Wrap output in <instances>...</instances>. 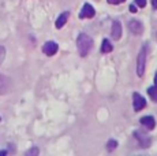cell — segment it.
<instances>
[{
  "instance_id": "cell-8",
  "label": "cell",
  "mask_w": 157,
  "mask_h": 156,
  "mask_svg": "<svg viewBox=\"0 0 157 156\" xmlns=\"http://www.w3.org/2000/svg\"><path fill=\"white\" fill-rule=\"evenodd\" d=\"M111 36L113 40H119L122 37V25L119 21H115L112 23V30H111Z\"/></svg>"
},
{
  "instance_id": "cell-1",
  "label": "cell",
  "mask_w": 157,
  "mask_h": 156,
  "mask_svg": "<svg viewBox=\"0 0 157 156\" xmlns=\"http://www.w3.org/2000/svg\"><path fill=\"white\" fill-rule=\"evenodd\" d=\"M77 47H78V52H79V55L82 56V58H85L87 53L90 52V49H92V47H93L92 37L85 34V33L79 34L78 36V40H77Z\"/></svg>"
},
{
  "instance_id": "cell-11",
  "label": "cell",
  "mask_w": 157,
  "mask_h": 156,
  "mask_svg": "<svg viewBox=\"0 0 157 156\" xmlns=\"http://www.w3.org/2000/svg\"><path fill=\"white\" fill-rule=\"evenodd\" d=\"M68 15H70V13H68V11H64L62 15L57 18V19H56V23H55L57 29H62L63 26L66 25V22H67V19H68Z\"/></svg>"
},
{
  "instance_id": "cell-23",
  "label": "cell",
  "mask_w": 157,
  "mask_h": 156,
  "mask_svg": "<svg viewBox=\"0 0 157 156\" xmlns=\"http://www.w3.org/2000/svg\"><path fill=\"white\" fill-rule=\"evenodd\" d=\"M0 121H2V118H0Z\"/></svg>"
},
{
  "instance_id": "cell-20",
  "label": "cell",
  "mask_w": 157,
  "mask_h": 156,
  "mask_svg": "<svg viewBox=\"0 0 157 156\" xmlns=\"http://www.w3.org/2000/svg\"><path fill=\"white\" fill-rule=\"evenodd\" d=\"M152 3H153V7L157 8V0H152Z\"/></svg>"
},
{
  "instance_id": "cell-10",
  "label": "cell",
  "mask_w": 157,
  "mask_h": 156,
  "mask_svg": "<svg viewBox=\"0 0 157 156\" xmlns=\"http://www.w3.org/2000/svg\"><path fill=\"white\" fill-rule=\"evenodd\" d=\"M10 89V80L0 74V95H4Z\"/></svg>"
},
{
  "instance_id": "cell-16",
  "label": "cell",
  "mask_w": 157,
  "mask_h": 156,
  "mask_svg": "<svg viewBox=\"0 0 157 156\" xmlns=\"http://www.w3.org/2000/svg\"><path fill=\"white\" fill-rule=\"evenodd\" d=\"M135 4L140 8H144L145 6H146V0H135Z\"/></svg>"
},
{
  "instance_id": "cell-21",
  "label": "cell",
  "mask_w": 157,
  "mask_h": 156,
  "mask_svg": "<svg viewBox=\"0 0 157 156\" xmlns=\"http://www.w3.org/2000/svg\"><path fill=\"white\" fill-rule=\"evenodd\" d=\"M155 86L157 88V71H156V76H155Z\"/></svg>"
},
{
  "instance_id": "cell-6",
  "label": "cell",
  "mask_w": 157,
  "mask_h": 156,
  "mask_svg": "<svg viewBox=\"0 0 157 156\" xmlns=\"http://www.w3.org/2000/svg\"><path fill=\"white\" fill-rule=\"evenodd\" d=\"M128 29L131 30V33H134V34H142L144 33L142 23H141L140 21H137V19L128 21Z\"/></svg>"
},
{
  "instance_id": "cell-4",
  "label": "cell",
  "mask_w": 157,
  "mask_h": 156,
  "mask_svg": "<svg viewBox=\"0 0 157 156\" xmlns=\"http://www.w3.org/2000/svg\"><path fill=\"white\" fill-rule=\"evenodd\" d=\"M132 106H134V111H141L145 108V106H146V100L144 99V96H141L140 93H134L132 95Z\"/></svg>"
},
{
  "instance_id": "cell-18",
  "label": "cell",
  "mask_w": 157,
  "mask_h": 156,
  "mask_svg": "<svg viewBox=\"0 0 157 156\" xmlns=\"http://www.w3.org/2000/svg\"><path fill=\"white\" fill-rule=\"evenodd\" d=\"M126 0H108L109 4H120V3H124Z\"/></svg>"
},
{
  "instance_id": "cell-7",
  "label": "cell",
  "mask_w": 157,
  "mask_h": 156,
  "mask_svg": "<svg viewBox=\"0 0 157 156\" xmlns=\"http://www.w3.org/2000/svg\"><path fill=\"white\" fill-rule=\"evenodd\" d=\"M94 8L92 7V6L89 4V3H86L85 6H83V8L81 10V14H79V18L82 19V18H93L94 17Z\"/></svg>"
},
{
  "instance_id": "cell-3",
  "label": "cell",
  "mask_w": 157,
  "mask_h": 156,
  "mask_svg": "<svg viewBox=\"0 0 157 156\" xmlns=\"http://www.w3.org/2000/svg\"><path fill=\"white\" fill-rule=\"evenodd\" d=\"M134 136H135V138L140 141V144H141V146H142V148H147V146L150 145V137L147 136L145 131L135 130L134 131Z\"/></svg>"
},
{
  "instance_id": "cell-22",
  "label": "cell",
  "mask_w": 157,
  "mask_h": 156,
  "mask_svg": "<svg viewBox=\"0 0 157 156\" xmlns=\"http://www.w3.org/2000/svg\"><path fill=\"white\" fill-rule=\"evenodd\" d=\"M3 155H7V151H0V156H3Z\"/></svg>"
},
{
  "instance_id": "cell-15",
  "label": "cell",
  "mask_w": 157,
  "mask_h": 156,
  "mask_svg": "<svg viewBox=\"0 0 157 156\" xmlns=\"http://www.w3.org/2000/svg\"><path fill=\"white\" fill-rule=\"evenodd\" d=\"M4 56H6V49L3 45H0V64H2L3 60H4Z\"/></svg>"
},
{
  "instance_id": "cell-17",
  "label": "cell",
  "mask_w": 157,
  "mask_h": 156,
  "mask_svg": "<svg viewBox=\"0 0 157 156\" xmlns=\"http://www.w3.org/2000/svg\"><path fill=\"white\" fill-rule=\"evenodd\" d=\"M26 155H38V149H37V148L30 149V151L26 152Z\"/></svg>"
},
{
  "instance_id": "cell-9",
  "label": "cell",
  "mask_w": 157,
  "mask_h": 156,
  "mask_svg": "<svg viewBox=\"0 0 157 156\" xmlns=\"http://www.w3.org/2000/svg\"><path fill=\"white\" fill-rule=\"evenodd\" d=\"M141 123H142V126H145L147 130H153L156 126V121L153 116L147 115V116H142V118H141Z\"/></svg>"
},
{
  "instance_id": "cell-12",
  "label": "cell",
  "mask_w": 157,
  "mask_h": 156,
  "mask_svg": "<svg viewBox=\"0 0 157 156\" xmlns=\"http://www.w3.org/2000/svg\"><path fill=\"white\" fill-rule=\"evenodd\" d=\"M112 49H113V47H112V44H111V41L109 40H102V44H101V52L102 53H109V52H112Z\"/></svg>"
},
{
  "instance_id": "cell-19",
  "label": "cell",
  "mask_w": 157,
  "mask_h": 156,
  "mask_svg": "<svg viewBox=\"0 0 157 156\" xmlns=\"http://www.w3.org/2000/svg\"><path fill=\"white\" fill-rule=\"evenodd\" d=\"M130 11H131V13H135V11H137V7H135L134 4L130 6Z\"/></svg>"
},
{
  "instance_id": "cell-14",
  "label": "cell",
  "mask_w": 157,
  "mask_h": 156,
  "mask_svg": "<svg viewBox=\"0 0 157 156\" xmlns=\"http://www.w3.org/2000/svg\"><path fill=\"white\" fill-rule=\"evenodd\" d=\"M117 146V141H115V140H109L108 141V144H107V149L109 152H112L115 148H116Z\"/></svg>"
},
{
  "instance_id": "cell-5",
  "label": "cell",
  "mask_w": 157,
  "mask_h": 156,
  "mask_svg": "<svg viewBox=\"0 0 157 156\" xmlns=\"http://www.w3.org/2000/svg\"><path fill=\"white\" fill-rule=\"evenodd\" d=\"M57 49H59V45H57L55 41H47L43 47V52L48 56L55 55V53L57 52Z\"/></svg>"
},
{
  "instance_id": "cell-13",
  "label": "cell",
  "mask_w": 157,
  "mask_h": 156,
  "mask_svg": "<svg viewBox=\"0 0 157 156\" xmlns=\"http://www.w3.org/2000/svg\"><path fill=\"white\" fill-rule=\"evenodd\" d=\"M147 95L150 96V99H152L153 101L157 103V88L156 86H150V88H147Z\"/></svg>"
},
{
  "instance_id": "cell-2",
  "label": "cell",
  "mask_w": 157,
  "mask_h": 156,
  "mask_svg": "<svg viewBox=\"0 0 157 156\" xmlns=\"http://www.w3.org/2000/svg\"><path fill=\"white\" fill-rule=\"evenodd\" d=\"M146 53H147L146 45H144L142 49L140 51V55H138V59H137V74H138V77H142L144 74H145V66H146Z\"/></svg>"
}]
</instances>
